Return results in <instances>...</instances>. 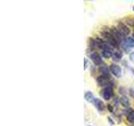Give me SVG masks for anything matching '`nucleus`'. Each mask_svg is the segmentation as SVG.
Returning <instances> with one entry per match:
<instances>
[{"mask_svg": "<svg viewBox=\"0 0 134 126\" xmlns=\"http://www.w3.org/2000/svg\"><path fill=\"white\" fill-rule=\"evenodd\" d=\"M102 35L103 37V39H105L107 40V42L109 44V45H111L112 47H118V45H120V43L118 41H117L114 36L112 35V34L111 33V31L109 30H105V31H102Z\"/></svg>", "mask_w": 134, "mask_h": 126, "instance_id": "nucleus-1", "label": "nucleus"}, {"mask_svg": "<svg viewBox=\"0 0 134 126\" xmlns=\"http://www.w3.org/2000/svg\"><path fill=\"white\" fill-rule=\"evenodd\" d=\"M102 96L105 100H110L113 96V88H112V82H109L108 85L104 87L102 90Z\"/></svg>", "mask_w": 134, "mask_h": 126, "instance_id": "nucleus-2", "label": "nucleus"}, {"mask_svg": "<svg viewBox=\"0 0 134 126\" xmlns=\"http://www.w3.org/2000/svg\"><path fill=\"white\" fill-rule=\"evenodd\" d=\"M120 45H121V47H122L125 51H129L130 49L134 47V38L132 36L126 37L123 42H121Z\"/></svg>", "mask_w": 134, "mask_h": 126, "instance_id": "nucleus-3", "label": "nucleus"}, {"mask_svg": "<svg viewBox=\"0 0 134 126\" xmlns=\"http://www.w3.org/2000/svg\"><path fill=\"white\" fill-rule=\"evenodd\" d=\"M96 82L100 87H107L108 83L110 82V76L102 74L96 78Z\"/></svg>", "mask_w": 134, "mask_h": 126, "instance_id": "nucleus-4", "label": "nucleus"}, {"mask_svg": "<svg viewBox=\"0 0 134 126\" xmlns=\"http://www.w3.org/2000/svg\"><path fill=\"white\" fill-rule=\"evenodd\" d=\"M110 31L112 34V35L114 36L115 39L118 41L120 44L121 43V42H123V40H125V36L118 30V29H117L116 27H112L110 29Z\"/></svg>", "mask_w": 134, "mask_h": 126, "instance_id": "nucleus-5", "label": "nucleus"}, {"mask_svg": "<svg viewBox=\"0 0 134 126\" xmlns=\"http://www.w3.org/2000/svg\"><path fill=\"white\" fill-rule=\"evenodd\" d=\"M109 69H110V72L113 76H115L116 77H120L121 76V68L120 67V66H118L117 64L112 63V64H111L110 66H109Z\"/></svg>", "mask_w": 134, "mask_h": 126, "instance_id": "nucleus-6", "label": "nucleus"}, {"mask_svg": "<svg viewBox=\"0 0 134 126\" xmlns=\"http://www.w3.org/2000/svg\"><path fill=\"white\" fill-rule=\"evenodd\" d=\"M116 28L118 29V30L122 34V35L126 37L127 35H128L130 32H131V30H130V29L127 27V25L125 23L121 22V21H120V22H118V24H117V26Z\"/></svg>", "mask_w": 134, "mask_h": 126, "instance_id": "nucleus-7", "label": "nucleus"}, {"mask_svg": "<svg viewBox=\"0 0 134 126\" xmlns=\"http://www.w3.org/2000/svg\"><path fill=\"white\" fill-rule=\"evenodd\" d=\"M90 58L91 59L92 62L94 63L96 66H100L102 64V59L100 54L97 52H92L90 55Z\"/></svg>", "mask_w": 134, "mask_h": 126, "instance_id": "nucleus-8", "label": "nucleus"}, {"mask_svg": "<svg viewBox=\"0 0 134 126\" xmlns=\"http://www.w3.org/2000/svg\"><path fill=\"white\" fill-rule=\"evenodd\" d=\"M93 103L94 104V106L98 109V110L100 112H102L104 110V108H105V104L104 103L102 102L100 99H98V98H94V100L92 101V103Z\"/></svg>", "mask_w": 134, "mask_h": 126, "instance_id": "nucleus-9", "label": "nucleus"}, {"mask_svg": "<svg viewBox=\"0 0 134 126\" xmlns=\"http://www.w3.org/2000/svg\"><path fill=\"white\" fill-rule=\"evenodd\" d=\"M123 56V54H122V51L121 50H116L112 52V56H111V58L112 60L114 61H120L121 60V58Z\"/></svg>", "mask_w": 134, "mask_h": 126, "instance_id": "nucleus-10", "label": "nucleus"}, {"mask_svg": "<svg viewBox=\"0 0 134 126\" xmlns=\"http://www.w3.org/2000/svg\"><path fill=\"white\" fill-rule=\"evenodd\" d=\"M112 50H111V47H106L102 50V56L105 58H110L112 56Z\"/></svg>", "mask_w": 134, "mask_h": 126, "instance_id": "nucleus-11", "label": "nucleus"}, {"mask_svg": "<svg viewBox=\"0 0 134 126\" xmlns=\"http://www.w3.org/2000/svg\"><path fill=\"white\" fill-rule=\"evenodd\" d=\"M119 103L121 104V106H123L124 108H129L130 106V102L127 97L122 96L119 98Z\"/></svg>", "mask_w": 134, "mask_h": 126, "instance_id": "nucleus-12", "label": "nucleus"}, {"mask_svg": "<svg viewBox=\"0 0 134 126\" xmlns=\"http://www.w3.org/2000/svg\"><path fill=\"white\" fill-rule=\"evenodd\" d=\"M84 97H85L86 101H87V102H90V103H92V101H93L94 98H95L93 93H92L91 91H86L85 92V95H84Z\"/></svg>", "mask_w": 134, "mask_h": 126, "instance_id": "nucleus-13", "label": "nucleus"}, {"mask_svg": "<svg viewBox=\"0 0 134 126\" xmlns=\"http://www.w3.org/2000/svg\"><path fill=\"white\" fill-rule=\"evenodd\" d=\"M127 119L130 123H134V110L130 109L129 113L127 114Z\"/></svg>", "mask_w": 134, "mask_h": 126, "instance_id": "nucleus-14", "label": "nucleus"}, {"mask_svg": "<svg viewBox=\"0 0 134 126\" xmlns=\"http://www.w3.org/2000/svg\"><path fill=\"white\" fill-rule=\"evenodd\" d=\"M125 24L127 25H129V26L134 27V18H132V17H127V18H125Z\"/></svg>", "mask_w": 134, "mask_h": 126, "instance_id": "nucleus-15", "label": "nucleus"}, {"mask_svg": "<svg viewBox=\"0 0 134 126\" xmlns=\"http://www.w3.org/2000/svg\"><path fill=\"white\" fill-rule=\"evenodd\" d=\"M100 71L103 75H109V71H110V69H109L107 66L103 65V66H100Z\"/></svg>", "mask_w": 134, "mask_h": 126, "instance_id": "nucleus-16", "label": "nucleus"}, {"mask_svg": "<svg viewBox=\"0 0 134 126\" xmlns=\"http://www.w3.org/2000/svg\"><path fill=\"white\" fill-rule=\"evenodd\" d=\"M107 109H108L110 113H112L113 112V108H112V106H111V104H107Z\"/></svg>", "mask_w": 134, "mask_h": 126, "instance_id": "nucleus-17", "label": "nucleus"}, {"mask_svg": "<svg viewBox=\"0 0 134 126\" xmlns=\"http://www.w3.org/2000/svg\"><path fill=\"white\" fill-rule=\"evenodd\" d=\"M129 59H130V61H131L134 62V52H132L131 54H130Z\"/></svg>", "mask_w": 134, "mask_h": 126, "instance_id": "nucleus-18", "label": "nucleus"}, {"mask_svg": "<svg viewBox=\"0 0 134 126\" xmlns=\"http://www.w3.org/2000/svg\"><path fill=\"white\" fill-rule=\"evenodd\" d=\"M129 94L132 98H134V90L132 89V88H130L129 89Z\"/></svg>", "mask_w": 134, "mask_h": 126, "instance_id": "nucleus-19", "label": "nucleus"}, {"mask_svg": "<svg viewBox=\"0 0 134 126\" xmlns=\"http://www.w3.org/2000/svg\"><path fill=\"white\" fill-rule=\"evenodd\" d=\"M107 119H108V122H109V123H110L111 125L114 124V121H112V119H111V117H107Z\"/></svg>", "mask_w": 134, "mask_h": 126, "instance_id": "nucleus-20", "label": "nucleus"}, {"mask_svg": "<svg viewBox=\"0 0 134 126\" xmlns=\"http://www.w3.org/2000/svg\"><path fill=\"white\" fill-rule=\"evenodd\" d=\"M84 61H85V66H84V69H86V67H87V65H88V61L86 60V58H85V60H84Z\"/></svg>", "mask_w": 134, "mask_h": 126, "instance_id": "nucleus-21", "label": "nucleus"}, {"mask_svg": "<svg viewBox=\"0 0 134 126\" xmlns=\"http://www.w3.org/2000/svg\"><path fill=\"white\" fill-rule=\"evenodd\" d=\"M132 10H133V12H134V6L132 7Z\"/></svg>", "mask_w": 134, "mask_h": 126, "instance_id": "nucleus-22", "label": "nucleus"}, {"mask_svg": "<svg viewBox=\"0 0 134 126\" xmlns=\"http://www.w3.org/2000/svg\"><path fill=\"white\" fill-rule=\"evenodd\" d=\"M132 37H133V38H134V32H133V36H132Z\"/></svg>", "mask_w": 134, "mask_h": 126, "instance_id": "nucleus-23", "label": "nucleus"}]
</instances>
